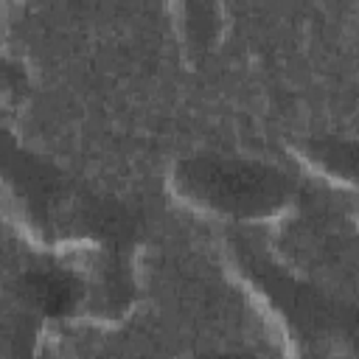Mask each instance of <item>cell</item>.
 I'll return each instance as SVG.
<instances>
[{"mask_svg": "<svg viewBox=\"0 0 359 359\" xmlns=\"http://www.w3.org/2000/svg\"><path fill=\"white\" fill-rule=\"evenodd\" d=\"M337 171H345L359 180V146H334L325 157Z\"/></svg>", "mask_w": 359, "mask_h": 359, "instance_id": "cell-2", "label": "cell"}, {"mask_svg": "<svg viewBox=\"0 0 359 359\" xmlns=\"http://www.w3.org/2000/svg\"><path fill=\"white\" fill-rule=\"evenodd\" d=\"M185 182L210 205L236 213H261L283 196V180L252 163L202 160L188 165Z\"/></svg>", "mask_w": 359, "mask_h": 359, "instance_id": "cell-1", "label": "cell"}]
</instances>
